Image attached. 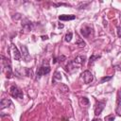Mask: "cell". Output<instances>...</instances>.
<instances>
[{"label": "cell", "instance_id": "cb8c5ba5", "mask_svg": "<svg viewBox=\"0 0 121 121\" xmlns=\"http://www.w3.org/2000/svg\"><path fill=\"white\" fill-rule=\"evenodd\" d=\"M92 121H101V120L100 119H93Z\"/></svg>", "mask_w": 121, "mask_h": 121}, {"label": "cell", "instance_id": "8fae6325", "mask_svg": "<svg viewBox=\"0 0 121 121\" xmlns=\"http://www.w3.org/2000/svg\"><path fill=\"white\" fill-rule=\"evenodd\" d=\"M121 108V90L118 91L117 93V100H116V111H118ZM119 115H121V111L118 112Z\"/></svg>", "mask_w": 121, "mask_h": 121}, {"label": "cell", "instance_id": "ba28073f", "mask_svg": "<svg viewBox=\"0 0 121 121\" xmlns=\"http://www.w3.org/2000/svg\"><path fill=\"white\" fill-rule=\"evenodd\" d=\"M11 50H12V55H13L14 60H20L21 58H22V55H21V53L19 52L18 48H17L13 43L11 44Z\"/></svg>", "mask_w": 121, "mask_h": 121}, {"label": "cell", "instance_id": "6da1fadb", "mask_svg": "<svg viewBox=\"0 0 121 121\" xmlns=\"http://www.w3.org/2000/svg\"><path fill=\"white\" fill-rule=\"evenodd\" d=\"M2 60H3V65H4V71L6 73V77L8 78H12L13 73H12V69H11V63L9 61V60L4 56H2Z\"/></svg>", "mask_w": 121, "mask_h": 121}, {"label": "cell", "instance_id": "9c48e42d", "mask_svg": "<svg viewBox=\"0 0 121 121\" xmlns=\"http://www.w3.org/2000/svg\"><path fill=\"white\" fill-rule=\"evenodd\" d=\"M104 107H105V103L104 102H98V103H96L95 108V114L96 116L99 115L101 113V112L103 111Z\"/></svg>", "mask_w": 121, "mask_h": 121}, {"label": "cell", "instance_id": "2e32d148", "mask_svg": "<svg viewBox=\"0 0 121 121\" xmlns=\"http://www.w3.org/2000/svg\"><path fill=\"white\" fill-rule=\"evenodd\" d=\"M79 103H80L81 106H86V105L89 104V99L87 97H81L79 99Z\"/></svg>", "mask_w": 121, "mask_h": 121}, {"label": "cell", "instance_id": "277c9868", "mask_svg": "<svg viewBox=\"0 0 121 121\" xmlns=\"http://www.w3.org/2000/svg\"><path fill=\"white\" fill-rule=\"evenodd\" d=\"M9 94L12 97H15V98H23L24 97V95H23V92L15 85H12L9 89Z\"/></svg>", "mask_w": 121, "mask_h": 121}, {"label": "cell", "instance_id": "7a4b0ae2", "mask_svg": "<svg viewBox=\"0 0 121 121\" xmlns=\"http://www.w3.org/2000/svg\"><path fill=\"white\" fill-rule=\"evenodd\" d=\"M49 72H50V66H49V64H48V61L43 60V65H42L41 67H39L38 70H37V73H36V79H39L42 76L46 75V74H48Z\"/></svg>", "mask_w": 121, "mask_h": 121}, {"label": "cell", "instance_id": "4fadbf2b", "mask_svg": "<svg viewBox=\"0 0 121 121\" xmlns=\"http://www.w3.org/2000/svg\"><path fill=\"white\" fill-rule=\"evenodd\" d=\"M22 26H23V27H24L26 31H31L32 28H33L32 23L29 22V21H27V20H26V23H22Z\"/></svg>", "mask_w": 121, "mask_h": 121}, {"label": "cell", "instance_id": "ac0fdd59", "mask_svg": "<svg viewBox=\"0 0 121 121\" xmlns=\"http://www.w3.org/2000/svg\"><path fill=\"white\" fill-rule=\"evenodd\" d=\"M25 71H26V76H27V77H32L33 76V73H32V70L31 69L25 68Z\"/></svg>", "mask_w": 121, "mask_h": 121}, {"label": "cell", "instance_id": "5bb4252c", "mask_svg": "<svg viewBox=\"0 0 121 121\" xmlns=\"http://www.w3.org/2000/svg\"><path fill=\"white\" fill-rule=\"evenodd\" d=\"M60 79H61V75H60V72H55L54 77H53V79H52V82L55 83V82H57V81H60Z\"/></svg>", "mask_w": 121, "mask_h": 121}, {"label": "cell", "instance_id": "9a60e30c", "mask_svg": "<svg viewBox=\"0 0 121 121\" xmlns=\"http://www.w3.org/2000/svg\"><path fill=\"white\" fill-rule=\"evenodd\" d=\"M99 58H100V56H99V55H92V56L90 57V59H89V65L93 64V63H94V61H95V60L99 59Z\"/></svg>", "mask_w": 121, "mask_h": 121}, {"label": "cell", "instance_id": "44dd1931", "mask_svg": "<svg viewBox=\"0 0 121 121\" xmlns=\"http://www.w3.org/2000/svg\"><path fill=\"white\" fill-rule=\"evenodd\" d=\"M77 44H78V45L79 47H83V46H85V43H84V42H83L82 40H80V39H79V40L78 41Z\"/></svg>", "mask_w": 121, "mask_h": 121}, {"label": "cell", "instance_id": "8992f818", "mask_svg": "<svg viewBox=\"0 0 121 121\" xmlns=\"http://www.w3.org/2000/svg\"><path fill=\"white\" fill-rule=\"evenodd\" d=\"M21 55L23 57V59L26 60V61H29L30 60V56H29V53H28V49L26 45H21Z\"/></svg>", "mask_w": 121, "mask_h": 121}, {"label": "cell", "instance_id": "3957f363", "mask_svg": "<svg viewBox=\"0 0 121 121\" xmlns=\"http://www.w3.org/2000/svg\"><path fill=\"white\" fill-rule=\"evenodd\" d=\"M85 60H86V57H85V56H78V57H77L74 60L70 61L69 64L67 65V67L69 66V67H72V68L76 69V68H78V67L83 65L84 62H85Z\"/></svg>", "mask_w": 121, "mask_h": 121}, {"label": "cell", "instance_id": "52a82bcc", "mask_svg": "<svg viewBox=\"0 0 121 121\" xmlns=\"http://www.w3.org/2000/svg\"><path fill=\"white\" fill-rule=\"evenodd\" d=\"M92 32H93V28H92V26H84L80 29L81 35H82L83 37H85V38H88V37L92 34Z\"/></svg>", "mask_w": 121, "mask_h": 121}, {"label": "cell", "instance_id": "30bf717a", "mask_svg": "<svg viewBox=\"0 0 121 121\" xmlns=\"http://www.w3.org/2000/svg\"><path fill=\"white\" fill-rule=\"evenodd\" d=\"M9 105H11V101L9 99H8V98H2L1 99V102H0V108H1V110L9 107Z\"/></svg>", "mask_w": 121, "mask_h": 121}, {"label": "cell", "instance_id": "7c38bea8", "mask_svg": "<svg viewBox=\"0 0 121 121\" xmlns=\"http://www.w3.org/2000/svg\"><path fill=\"white\" fill-rule=\"evenodd\" d=\"M76 18L75 15H60L59 16V19L60 21H70V20H74Z\"/></svg>", "mask_w": 121, "mask_h": 121}, {"label": "cell", "instance_id": "5b68a950", "mask_svg": "<svg viewBox=\"0 0 121 121\" xmlns=\"http://www.w3.org/2000/svg\"><path fill=\"white\" fill-rule=\"evenodd\" d=\"M80 78H82L83 82L86 83V84H89V83H91V82L94 80V76H93V74H92L90 71H88V70L84 71V72L81 74Z\"/></svg>", "mask_w": 121, "mask_h": 121}, {"label": "cell", "instance_id": "d6986e66", "mask_svg": "<svg viewBox=\"0 0 121 121\" xmlns=\"http://www.w3.org/2000/svg\"><path fill=\"white\" fill-rule=\"evenodd\" d=\"M72 37H73L72 32L67 33V34L65 35V42H70V41H71V39H72Z\"/></svg>", "mask_w": 121, "mask_h": 121}, {"label": "cell", "instance_id": "7402d4cb", "mask_svg": "<svg viewBox=\"0 0 121 121\" xmlns=\"http://www.w3.org/2000/svg\"><path fill=\"white\" fill-rule=\"evenodd\" d=\"M117 36L121 38V26H117Z\"/></svg>", "mask_w": 121, "mask_h": 121}, {"label": "cell", "instance_id": "e0dca14e", "mask_svg": "<svg viewBox=\"0 0 121 121\" xmlns=\"http://www.w3.org/2000/svg\"><path fill=\"white\" fill-rule=\"evenodd\" d=\"M104 120H105V121H113V120H114V115H113V114H109V115L105 116Z\"/></svg>", "mask_w": 121, "mask_h": 121}, {"label": "cell", "instance_id": "603a6c76", "mask_svg": "<svg viewBox=\"0 0 121 121\" xmlns=\"http://www.w3.org/2000/svg\"><path fill=\"white\" fill-rule=\"evenodd\" d=\"M42 39H43V40H46V39H48V37H47V36H43Z\"/></svg>", "mask_w": 121, "mask_h": 121}, {"label": "cell", "instance_id": "ffe728a7", "mask_svg": "<svg viewBox=\"0 0 121 121\" xmlns=\"http://www.w3.org/2000/svg\"><path fill=\"white\" fill-rule=\"evenodd\" d=\"M111 79H112V76H109V77H103V78H101L100 82L103 83V82H105V81H109V80H111Z\"/></svg>", "mask_w": 121, "mask_h": 121}]
</instances>
